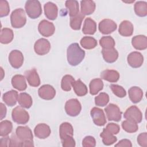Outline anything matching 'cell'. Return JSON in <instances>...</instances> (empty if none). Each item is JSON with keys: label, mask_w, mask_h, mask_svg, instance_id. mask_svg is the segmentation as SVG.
<instances>
[{"label": "cell", "mask_w": 147, "mask_h": 147, "mask_svg": "<svg viewBox=\"0 0 147 147\" xmlns=\"http://www.w3.org/2000/svg\"><path fill=\"white\" fill-rule=\"evenodd\" d=\"M15 135L18 140L20 146H34L33 136L28 126H18Z\"/></svg>", "instance_id": "cell-2"}, {"label": "cell", "mask_w": 147, "mask_h": 147, "mask_svg": "<svg viewBox=\"0 0 147 147\" xmlns=\"http://www.w3.org/2000/svg\"><path fill=\"white\" fill-rule=\"evenodd\" d=\"M18 102L20 106L29 109L33 103V100L31 96L26 92H21L18 95Z\"/></svg>", "instance_id": "cell-32"}, {"label": "cell", "mask_w": 147, "mask_h": 147, "mask_svg": "<svg viewBox=\"0 0 147 147\" xmlns=\"http://www.w3.org/2000/svg\"><path fill=\"white\" fill-rule=\"evenodd\" d=\"M11 84L13 87L18 91H24L27 88V84L24 76L20 74L15 75L11 78Z\"/></svg>", "instance_id": "cell-20"}, {"label": "cell", "mask_w": 147, "mask_h": 147, "mask_svg": "<svg viewBox=\"0 0 147 147\" xmlns=\"http://www.w3.org/2000/svg\"><path fill=\"white\" fill-rule=\"evenodd\" d=\"M96 145V141L94 137L91 136H86L82 141L83 147H94Z\"/></svg>", "instance_id": "cell-45"}, {"label": "cell", "mask_w": 147, "mask_h": 147, "mask_svg": "<svg viewBox=\"0 0 147 147\" xmlns=\"http://www.w3.org/2000/svg\"><path fill=\"white\" fill-rule=\"evenodd\" d=\"M25 77L30 86L38 87L40 86V79L36 69L33 68L26 71L25 72Z\"/></svg>", "instance_id": "cell-17"}, {"label": "cell", "mask_w": 147, "mask_h": 147, "mask_svg": "<svg viewBox=\"0 0 147 147\" xmlns=\"http://www.w3.org/2000/svg\"><path fill=\"white\" fill-rule=\"evenodd\" d=\"M134 27L132 23L127 20H124L119 25L118 32L124 37H129L133 34Z\"/></svg>", "instance_id": "cell-19"}, {"label": "cell", "mask_w": 147, "mask_h": 147, "mask_svg": "<svg viewBox=\"0 0 147 147\" xmlns=\"http://www.w3.org/2000/svg\"><path fill=\"white\" fill-rule=\"evenodd\" d=\"M121 125L123 129L129 133H135L138 129V126L137 123L128 119L123 121L122 122Z\"/></svg>", "instance_id": "cell-40"}, {"label": "cell", "mask_w": 147, "mask_h": 147, "mask_svg": "<svg viewBox=\"0 0 147 147\" xmlns=\"http://www.w3.org/2000/svg\"><path fill=\"white\" fill-rule=\"evenodd\" d=\"M18 92L16 90H11L3 94L2 99L8 106L12 107L17 103V101H18Z\"/></svg>", "instance_id": "cell-23"}, {"label": "cell", "mask_w": 147, "mask_h": 147, "mask_svg": "<svg viewBox=\"0 0 147 147\" xmlns=\"http://www.w3.org/2000/svg\"><path fill=\"white\" fill-rule=\"evenodd\" d=\"M9 61L12 67L16 69L20 68L24 63V56L22 53L18 50L11 51L9 55Z\"/></svg>", "instance_id": "cell-12"}, {"label": "cell", "mask_w": 147, "mask_h": 147, "mask_svg": "<svg viewBox=\"0 0 147 147\" xmlns=\"http://www.w3.org/2000/svg\"><path fill=\"white\" fill-rule=\"evenodd\" d=\"M65 7L69 11L70 17H74L79 13V3L76 0H68L65 3Z\"/></svg>", "instance_id": "cell-34"}, {"label": "cell", "mask_w": 147, "mask_h": 147, "mask_svg": "<svg viewBox=\"0 0 147 147\" xmlns=\"http://www.w3.org/2000/svg\"><path fill=\"white\" fill-rule=\"evenodd\" d=\"M81 46L86 49H92L97 46V41L95 38L90 36L83 37L80 41Z\"/></svg>", "instance_id": "cell-35"}, {"label": "cell", "mask_w": 147, "mask_h": 147, "mask_svg": "<svg viewBox=\"0 0 147 147\" xmlns=\"http://www.w3.org/2000/svg\"><path fill=\"white\" fill-rule=\"evenodd\" d=\"M67 57L69 64L72 66H76L84 59L85 51L80 47L78 43H72L67 48Z\"/></svg>", "instance_id": "cell-1"}, {"label": "cell", "mask_w": 147, "mask_h": 147, "mask_svg": "<svg viewBox=\"0 0 147 147\" xmlns=\"http://www.w3.org/2000/svg\"><path fill=\"white\" fill-rule=\"evenodd\" d=\"M10 12V7L9 3L6 0L0 1V17H6L9 15Z\"/></svg>", "instance_id": "cell-44"}, {"label": "cell", "mask_w": 147, "mask_h": 147, "mask_svg": "<svg viewBox=\"0 0 147 147\" xmlns=\"http://www.w3.org/2000/svg\"><path fill=\"white\" fill-rule=\"evenodd\" d=\"M100 136L102 138V142L104 145L109 146L111 145L117 141V138L113 134L107 131L105 128L103 129L102 132L100 134Z\"/></svg>", "instance_id": "cell-33"}, {"label": "cell", "mask_w": 147, "mask_h": 147, "mask_svg": "<svg viewBox=\"0 0 147 147\" xmlns=\"http://www.w3.org/2000/svg\"><path fill=\"white\" fill-rule=\"evenodd\" d=\"M81 110V104L76 98L69 99L65 104V112L71 117H76L78 115L80 114Z\"/></svg>", "instance_id": "cell-6"}, {"label": "cell", "mask_w": 147, "mask_h": 147, "mask_svg": "<svg viewBox=\"0 0 147 147\" xmlns=\"http://www.w3.org/2000/svg\"><path fill=\"white\" fill-rule=\"evenodd\" d=\"M127 61L132 68H139L144 63V57L140 52L134 51L129 54L127 57Z\"/></svg>", "instance_id": "cell-14"}, {"label": "cell", "mask_w": 147, "mask_h": 147, "mask_svg": "<svg viewBox=\"0 0 147 147\" xmlns=\"http://www.w3.org/2000/svg\"><path fill=\"white\" fill-rule=\"evenodd\" d=\"M105 129L114 135L118 134L120 130L119 126L118 124L114 123H109L106 125Z\"/></svg>", "instance_id": "cell-46"}, {"label": "cell", "mask_w": 147, "mask_h": 147, "mask_svg": "<svg viewBox=\"0 0 147 147\" xmlns=\"http://www.w3.org/2000/svg\"><path fill=\"white\" fill-rule=\"evenodd\" d=\"M14 38V33L12 29L4 28L1 29L0 35V42L3 44H7L11 42Z\"/></svg>", "instance_id": "cell-30"}, {"label": "cell", "mask_w": 147, "mask_h": 147, "mask_svg": "<svg viewBox=\"0 0 147 147\" xmlns=\"http://www.w3.org/2000/svg\"><path fill=\"white\" fill-rule=\"evenodd\" d=\"M110 87L114 95L119 98H123L126 95V90L124 88L118 84H111Z\"/></svg>", "instance_id": "cell-43"}, {"label": "cell", "mask_w": 147, "mask_h": 147, "mask_svg": "<svg viewBox=\"0 0 147 147\" xmlns=\"http://www.w3.org/2000/svg\"><path fill=\"white\" fill-rule=\"evenodd\" d=\"M128 94L130 100L134 103H137L141 100L144 93L142 89L139 87L133 86L129 89Z\"/></svg>", "instance_id": "cell-22"}, {"label": "cell", "mask_w": 147, "mask_h": 147, "mask_svg": "<svg viewBox=\"0 0 147 147\" xmlns=\"http://www.w3.org/2000/svg\"><path fill=\"white\" fill-rule=\"evenodd\" d=\"M103 83L101 79H94L91 80L89 84L90 93L92 95H95L97 94L100 91H101L103 89Z\"/></svg>", "instance_id": "cell-31"}, {"label": "cell", "mask_w": 147, "mask_h": 147, "mask_svg": "<svg viewBox=\"0 0 147 147\" xmlns=\"http://www.w3.org/2000/svg\"><path fill=\"white\" fill-rule=\"evenodd\" d=\"M74 91L78 96L86 95L88 92V89L86 85L80 79L75 81L72 85Z\"/></svg>", "instance_id": "cell-29"}, {"label": "cell", "mask_w": 147, "mask_h": 147, "mask_svg": "<svg viewBox=\"0 0 147 147\" xmlns=\"http://www.w3.org/2000/svg\"><path fill=\"white\" fill-rule=\"evenodd\" d=\"M138 144L142 147L147 146V133L144 132L140 133L137 138Z\"/></svg>", "instance_id": "cell-48"}, {"label": "cell", "mask_w": 147, "mask_h": 147, "mask_svg": "<svg viewBox=\"0 0 147 147\" xmlns=\"http://www.w3.org/2000/svg\"><path fill=\"white\" fill-rule=\"evenodd\" d=\"M99 44L103 49L114 48L115 42L114 38L111 36H103L99 40Z\"/></svg>", "instance_id": "cell-41"}, {"label": "cell", "mask_w": 147, "mask_h": 147, "mask_svg": "<svg viewBox=\"0 0 147 147\" xmlns=\"http://www.w3.org/2000/svg\"><path fill=\"white\" fill-rule=\"evenodd\" d=\"M123 117L126 119L138 123L142 121V114L140 109L136 106H131L126 109L124 113Z\"/></svg>", "instance_id": "cell-8"}, {"label": "cell", "mask_w": 147, "mask_h": 147, "mask_svg": "<svg viewBox=\"0 0 147 147\" xmlns=\"http://www.w3.org/2000/svg\"><path fill=\"white\" fill-rule=\"evenodd\" d=\"M85 16L82 14L81 13H79L76 16L70 17V26L71 28L75 30H79L81 28L82 23L84 18Z\"/></svg>", "instance_id": "cell-37"}, {"label": "cell", "mask_w": 147, "mask_h": 147, "mask_svg": "<svg viewBox=\"0 0 147 147\" xmlns=\"http://www.w3.org/2000/svg\"><path fill=\"white\" fill-rule=\"evenodd\" d=\"M51 44L49 41L44 38H41L37 40L34 45V50L36 53L38 55H45L47 54L51 49Z\"/></svg>", "instance_id": "cell-10"}, {"label": "cell", "mask_w": 147, "mask_h": 147, "mask_svg": "<svg viewBox=\"0 0 147 147\" xmlns=\"http://www.w3.org/2000/svg\"><path fill=\"white\" fill-rule=\"evenodd\" d=\"M38 94L39 96L43 99L51 100L55 96L56 90L52 86L44 84L39 88Z\"/></svg>", "instance_id": "cell-15"}, {"label": "cell", "mask_w": 147, "mask_h": 147, "mask_svg": "<svg viewBox=\"0 0 147 147\" xmlns=\"http://www.w3.org/2000/svg\"><path fill=\"white\" fill-rule=\"evenodd\" d=\"M12 123L8 120H4L0 123V136L5 137L8 136L12 131Z\"/></svg>", "instance_id": "cell-38"}, {"label": "cell", "mask_w": 147, "mask_h": 147, "mask_svg": "<svg viewBox=\"0 0 147 147\" xmlns=\"http://www.w3.org/2000/svg\"><path fill=\"white\" fill-rule=\"evenodd\" d=\"M13 121L17 124H26L29 120V115L28 111L21 106H17L11 112Z\"/></svg>", "instance_id": "cell-5"}, {"label": "cell", "mask_w": 147, "mask_h": 147, "mask_svg": "<svg viewBox=\"0 0 147 147\" xmlns=\"http://www.w3.org/2000/svg\"><path fill=\"white\" fill-rule=\"evenodd\" d=\"M25 11L29 17L36 19L42 14V7L40 2L37 0L27 1L25 5Z\"/></svg>", "instance_id": "cell-3"}, {"label": "cell", "mask_w": 147, "mask_h": 147, "mask_svg": "<svg viewBox=\"0 0 147 147\" xmlns=\"http://www.w3.org/2000/svg\"><path fill=\"white\" fill-rule=\"evenodd\" d=\"M96 31V24L95 21L90 17L86 18L83 26V33L84 34H94Z\"/></svg>", "instance_id": "cell-28"}, {"label": "cell", "mask_w": 147, "mask_h": 147, "mask_svg": "<svg viewBox=\"0 0 147 147\" xmlns=\"http://www.w3.org/2000/svg\"><path fill=\"white\" fill-rule=\"evenodd\" d=\"M119 74L118 71L114 69H106L100 74L102 79L110 83H115L119 79Z\"/></svg>", "instance_id": "cell-26"}, {"label": "cell", "mask_w": 147, "mask_h": 147, "mask_svg": "<svg viewBox=\"0 0 147 147\" xmlns=\"http://www.w3.org/2000/svg\"><path fill=\"white\" fill-rule=\"evenodd\" d=\"M115 146H127V147H131L132 144L129 140L127 139H122L119 141Z\"/></svg>", "instance_id": "cell-49"}, {"label": "cell", "mask_w": 147, "mask_h": 147, "mask_svg": "<svg viewBox=\"0 0 147 147\" xmlns=\"http://www.w3.org/2000/svg\"><path fill=\"white\" fill-rule=\"evenodd\" d=\"M0 106H1V119H3V118H5L6 115V111H7L6 107L5 105L2 103H0Z\"/></svg>", "instance_id": "cell-51"}, {"label": "cell", "mask_w": 147, "mask_h": 147, "mask_svg": "<svg viewBox=\"0 0 147 147\" xmlns=\"http://www.w3.org/2000/svg\"><path fill=\"white\" fill-rule=\"evenodd\" d=\"M134 12L139 17H145L147 15V2L137 1L134 6Z\"/></svg>", "instance_id": "cell-36"}, {"label": "cell", "mask_w": 147, "mask_h": 147, "mask_svg": "<svg viewBox=\"0 0 147 147\" xmlns=\"http://www.w3.org/2000/svg\"><path fill=\"white\" fill-rule=\"evenodd\" d=\"M133 47L137 50H144L147 48V37L144 35H137L131 39Z\"/></svg>", "instance_id": "cell-21"}, {"label": "cell", "mask_w": 147, "mask_h": 147, "mask_svg": "<svg viewBox=\"0 0 147 147\" xmlns=\"http://www.w3.org/2000/svg\"><path fill=\"white\" fill-rule=\"evenodd\" d=\"M74 77L70 75H64L61 82V87L63 91H69L71 90L72 83L75 82Z\"/></svg>", "instance_id": "cell-39"}, {"label": "cell", "mask_w": 147, "mask_h": 147, "mask_svg": "<svg viewBox=\"0 0 147 147\" xmlns=\"http://www.w3.org/2000/svg\"><path fill=\"white\" fill-rule=\"evenodd\" d=\"M44 13L46 17L50 20L56 19L58 14V8L56 4L52 2H48L44 6Z\"/></svg>", "instance_id": "cell-18"}, {"label": "cell", "mask_w": 147, "mask_h": 147, "mask_svg": "<svg viewBox=\"0 0 147 147\" xmlns=\"http://www.w3.org/2000/svg\"><path fill=\"white\" fill-rule=\"evenodd\" d=\"M117 24L110 19H104L100 21L98 25L99 30L103 34H109L117 29Z\"/></svg>", "instance_id": "cell-13"}, {"label": "cell", "mask_w": 147, "mask_h": 147, "mask_svg": "<svg viewBox=\"0 0 147 147\" xmlns=\"http://www.w3.org/2000/svg\"><path fill=\"white\" fill-rule=\"evenodd\" d=\"M39 33L44 37H50L52 36L55 31L54 24L46 20L41 21L38 25Z\"/></svg>", "instance_id": "cell-11"}, {"label": "cell", "mask_w": 147, "mask_h": 147, "mask_svg": "<svg viewBox=\"0 0 147 147\" xmlns=\"http://www.w3.org/2000/svg\"><path fill=\"white\" fill-rule=\"evenodd\" d=\"M102 54L105 61L108 63L115 62L118 58V52L116 49H102Z\"/></svg>", "instance_id": "cell-24"}, {"label": "cell", "mask_w": 147, "mask_h": 147, "mask_svg": "<svg viewBox=\"0 0 147 147\" xmlns=\"http://www.w3.org/2000/svg\"><path fill=\"white\" fill-rule=\"evenodd\" d=\"M95 103L98 106L103 107L109 103V96L106 92H100L95 97Z\"/></svg>", "instance_id": "cell-42"}, {"label": "cell", "mask_w": 147, "mask_h": 147, "mask_svg": "<svg viewBox=\"0 0 147 147\" xmlns=\"http://www.w3.org/2000/svg\"><path fill=\"white\" fill-rule=\"evenodd\" d=\"M61 143L63 147H75L76 145L75 141L72 136L67 137L62 140Z\"/></svg>", "instance_id": "cell-47"}, {"label": "cell", "mask_w": 147, "mask_h": 147, "mask_svg": "<svg viewBox=\"0 0 147 147\" xmlns=\"http://www.w3.org/2000/svg\"><path fill=\"white\" fill-rule=\"evenodd\" d=\"M11 25L14 28H21L26 22V17L25 11L22 8L13 10L10 15Z\"/></svg>", "instance_id": "cell-4"}, {"label": "cell", "mask_w": 147, "mask_h": 147, "mask_svg": "<svg viewBox=\"0 0 147 147\" xmlns=\"http://www.w3.org/2000/svg\"><path fill=\"white\" fill-rule=\"evenodd\" d=\"M74 135V129L71 124L69 122H63L59 127V136L61 140L65 138Z\"/></svg>", "instance_id": "cell-27"}, {"label": "cell", "mask_w": 147, "mask_h": 147, "mask_svg": "<svg viewBox=\"0 0 147 147\" xmlns=\"http://www.w3.org/2000/svg\"><path fill=\"white\" fill-rule=\"evenodd\" d=\"M51 133L50 127L45 123H39L36 126L34 129L35 136L40 139H45L48 137Z\"/></svg>", "instance_id": "cell-16"}, {"label": "cell", "mask_w": 147, "mask_h": 147, "mask_svg": "<svg viewBox=\"0 0 147 147\" xmlns=\"http://www.w3.org/2000/svg\"><path fill=\"white\" fill-rule=\"evenodd\" d=\"M90 115L95 125L102 126L106 123V118L102 109L94 107L90 111Z\"/></svg>", "instance_id": "cell-9"}, {"label": "cell", "mask_w": 147, "mask_h": 147, "mask_svg": "<svg viewBox=\"0 0 147 147\" xmlns=\"http://www.w3.org/2000/svg\"><path fill=\"white\" fill-rule=\"evenodd\" d=\"M11 143V138L9 137L5 136L3 138H1L0 140L1 146H10Z\"/></svg>", "instance_id": "cell-50"}, {"label": "cell", "mask_w": 147, "mask_h": 147, "mask_svg": "<svg viewBox=\"0 0 147 147\" xmlns=\"http://www.w3.org/2000/svg\"><path fill=\"white\" fill-rule=\"evenodd\" d=\"M105 111L109 121L119 122L121 119L122 111L117 105L110 103L105 108Z\"/></svg>", "instance_id": "cell-7"}, {"label": "cell", "mask_w": 147, "mask_h": 147, "mask_svg": "<svg viewBox=\"0 0 147 147\" xmlns=\"http://www.w3.org/2000/svg\"><path fill=\"white\" fill-rule=\"evenodd\" d=\"M95 3L91 0H83L80 1L81 13L84 16L90 15L95 10Z\"/></svg>", "instance_id": "cell-25"}]
</instances>
